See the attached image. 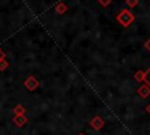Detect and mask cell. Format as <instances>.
<instances>
[{"instance_id":"cell-16","label":"cell","mask_w":150,"mask_h":135,"mask_svg":"<svg viewBox=\"0 0 150 135\" xmlns=\"http://www.w3.org/2000/svg\"><path fill=\"white\" fill-rule=\"evenodd\" d=\"M77 135H87V134H86V133H79Z\"/></svg>"},{"instance_id":"cell-10","label":"cell","mask_w":150,"mask_h":135,"mask_svg":"<svg viewBox=\"0 0 150 135\" xmlns=\"http://www.w3.org/2000/svg\"><path fill=\"white\" fill-rule=\"evenodd\" d=\"M9 66V62L6 60V59H4V60H1L0 61V72H2V70H5L7 67Z\"/></svg>"},{"instance_id":"cell-15","label":"cell","mask_w":150,"mask_h":135,"mask_svg":"<svg viewBox=\"0 0 150 135\" xmlns=\"http://www.w3.org/2000/svg\"><path fill=\"white\" fill-rule=\"evenodd\" d=\"M145 110H146V112H148V113L150 114V103H149V104H148V106L145 107Z\"/></svg>"},{"instance_id":"cell-13","label":"cell","mask_w":150,"mask_h":135,"mask_svg":"<svg viewBox=\"0 0 150 135\" xmlns=\"http://www.w3.org/2000/svg\"><path fill=\"white\" fill-rule=\"evenodd\" d=\"M5 58H6V53H4V50L0 48V61H1V60H4Z\"/></svg>"},{"instance_id":"cell-4","label":"cell","mask_w":150,"mask_h":135,"mask_svg":"<svg viewBox=\"0 0 150 135\" xmlns=\"http://www.w3.org/2000/svg\"><path fill=\"white\" fill-rule=\"evenodd\" d=\"M12 120H13V123L15 126H18V127H23L28 121L26 115H14Z\"/></svg>"},{"instance_id":"cell-5","label":"cell","mask_w":150,"mask_h":135,"mask_svg":"<svg viewBox=\"0 0 150 135\" xmlns=\"http://www.w3.org/2000/svg\"><path fill=\"white\" fill-rule=\"evenodd\" d=\"M137 93H138V95H139L141 97L146 99V97L150 95V87H149L146 83H143V85H141V86L138 87Z\"/></svg>"},{"instance_id":"cell-12","label":"cell","mask_w":150,"mask_h":135,"mask_svg":"<svg viewBox=\"0 0 150 135\" xmlns=\"http://www.w3.org/2000/svg\"><path fill=\"white\" fill-rule=\"evenodd\" d=\"M97 1L102 7H108L110 5V2H111V0H97Z\"/></svg>"},{"instance_id":"cell-14","label":"cell","mask_w":150,"mask_h":135,"mask_svg":"<svg viewBox=\"0 0 150 135\" xmlns=\"http://www.w3.org/2000/svg\"><path fill=\"white\" fill-rule=\"evenodd\" d=\"M144 46H145V48H146V49H149V52H150V39L145 42V45H144Z\"/></svg>"},{"instance_id":"cell-3","label":"cell","mask_w":150,"mask_h":135,"mask_svg":"<svg viewBox=\"0 0 150 135\" xmlns=\"http://www.w3.org/2000/svg\"><path fill=\"white\" fill-rule=\"evenodd\" d=\"M89 124H90V127H91L94 130H100V129H102L103 126H104V120H103L100 115H96V116H94V117L89 121Z\"/></svg>"},{"instance_id":"cell-7","label":"cell","mask_w":150,"mask_h":135,"mask_svg":"<svg viewBox=\"0 0 150 135\" xmlns=\"http://www.w3.org/2000/svg\"><path fill=\"white\" fill-rule=\"evenodd\" d=\"M134 77H135L136 81L143 82V81H144V77H145V72H143V70H137V72L135 73V75H134Z\"/></svg>"},{"instance_id":"cell-9","label":"cell","mask_w":150,"mask_h":135,"mask_svg":"<svg viewBox=\"0 0 150 135\" xmlns=\"http://www.w3.org/2000/svg\"><path fill=\"white\" fill-rule=\"evenodd\" d=\"M138 2H139V0H125V5L129 8H135L138 5Z\"/></svg>"},{"instance_id":"cell-2","label":"cell","mask_w":150,"mask_h":135,"mask_svg":"<svg viewBox=\"0 0 150 135\" xmlns=\"http://www.w3.org/2000/svg\"><path fill=\"white\" fill-rule=\"evenodd\" d=\"M23 85H25V87H26L28 90L33 92V90H35V89L40 86V82H39V80H38L35 76L30 75V76H28V77L23 81Z\"/></svg>"},{"instance_id":"cell-11","label":"cell","mask_w":150,"mask_h":135,"mask_svg":"<svg viewBox=\"0 0 150 135\" xmlns=\"http://www.w3.org/2000/svg\"><path fill=\"white\" fill-rule=\"evenodd\" d=\"M144 81H145V83L150 87V68L145 72V77H144Z\"/></svg>"},{"instance_id":"cell-1","label":"cell","mask_w":150,"mask_h":135,"mask_svg":"<svg viewBox=\"0 0 150 135\" xmlns=\"http://www.w3.org/2000/svg\"><path fill=\"white\" fill-rule=\"evenodd\" d=\"M116 20H117V22L120 23V25H122L123 27H129L134 21H135V15H134V13L130 11V9H128V8H124V9H122L117 15H116Z\"/></svg>"},{"instance_id":"cell-8","label":"cell","mask_w":150,"mask_h":135,"mask_svg":"<svg viewBox=\"0 0 150 135\" xmlns=\"http://www.w3.org/2000/svg\"><path fill=\"white\" fill-rule=\"evenodd\" d=\"M67 9H68V7H67V5H66L64 2H60V4L55 7V11H56L59 14H63Z\"/></svg>"},{"instance_id":"cell-6","label":"cell","mask_w":150,"mask_h":135,"mask_svg":"<svg viewBox=\"0 0 150 135\" xmlns=\"http://www.w3.org/2000/svg\"><path fill=\"white\" fill-rule=\"evenodd\" d=\"M26 110H27V109H26L23 106H21V104H18V106H15V107H14V109H13V113H14V115H25Z\"/></svg>"}]
</instances>
